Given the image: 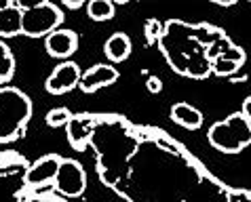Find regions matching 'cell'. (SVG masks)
<instances>
[{
    "instance_id": "cell-1",
    "label": "cell",
    "mask_w": 251,
    "mask_h": 202,
    "mask_svg": "<svg viewBox=\"0 0 251 202\" xmlns=\"http://www.w3.org/2000/svg\"><path fill=\"white\" fill-rule=\"evenodd\" d=\"M32 116V101L15 87L0 89V143H11L22 137Z\"/></svg>"
},
{
    "instance_id": "cell-2",
    "label": "cell",
    "mask_w": 251,
    "mask_h": 202,
    "mask_svg": "<svg viewBox=\"0 0 251 202\" xmlns=\"http://www.w3.org/2000/svg\"><path fill=\"white\" fill-rule=\"evenodd\" d=\"M209 143L224 154H239L251 145V122L243 114H230L209 129Z\"/></svg>"
},
{
    "instance_id": "cell-3",
    "label": "cell",
    "mask_w": 251,
    "mask_h": 202,
    "mask_svg": "<svg viewBox=\"0 0 251 202\" xmlns=\"http://www.w3.org/2000/svg\"><path fill=\"white\" fill-rule=\"evenodd\" d=\"M61 11L55 6L53 2H45L40 6L24 11L22 15V34L32 38L38 36H49L51 32L57 30V25L61 23Z\"/></svg>"
},
{
    "instance_id": "cell-4",
    "label": "cell",
    "mask_w": 251,
    "mask_h": 202,
    "mask_svg": "<svg viewBox=\"0 0 251 202\" xmlns=\"http://www.w3.org/2000/svg\"><path fill=\"white\" fill-rule=\"evenodd\" d=\"M53 185H55V190L59 194H64L66 198L82 196V194H85V187H87L85 169L80 166V162H76L72 158H61Z\"/></svg>"
},
{
    "instance_id": "cell-5",
    "label": "cell",
    "mask_w": 251,
    "mask_h": 202,
    "mask_svg": "<svg viewBox=\"0 0 251 202\" xmlns=\"http://www.w3.org/2000/svg\"><path fill=\"white\" fill-rule=\"evenodd\" d=\"M80 67L74 61H64L53 69V74L47 78V90L53 95H64L68 90H72L74 87H78L80 82Z\"/></svg>"
},
{
    "instance_id": "cell-6",
    "label": "cell",
    "mask_w": 251,
    "mask_h": 202,
    "mask_svg": "<svg viewBox=\"0 0 251 202\" xmlns=\"http://www.w3.org/2000/svg\"><path fill=\"white\" fill-rule=\"evenodd\" d=\"M61 158L57 154H47L43 158H38L32 166H27L25 171V183L30 187H43L47 183H53L55 175H57Z\"/></svg>"
},
{
    "instance_id": "cell-7",
    "label": "cell",
    "mask_w": 251,
    "mask_h": 202,
    "mask_svg": "<svg viewBox=\"0 0 251 202\" xmlns=\"http://www.w3.org/2000/svg\"><path fill=\"white\" fill-rule=\"evenodd\" d=\"M116 80H118L116 67L108 66V64H97L80 76L78 87H80V90H85V93H95L97 89L110 87V85H114Z\"/></svg>"
},
{
    "instance_id": "cell-8",
    "label": "cell",
    "mask_w": 251,
    "mask_h": 202,
    "mask_svg": "<svg viewBox=\"0 0 251 202\" xmlns=\"http://www.w3.org/2000/svg\"><path fill=\"white\" fill-rule=\"evenodd\" d=\"M76 46H78V38H76L72 30H55L45 40L47 53L51 57H59V59H68L70 55H74Z\"/></svg>"
},
{
    "instance_id": "cell-9",
    "label": "cell",
    "mask_w": 251,
    "mask_h": 202,
    "mask_svg": "<svg viewBox=\"0 0 251 202\" xmlns=\"http://www.w3.org/2000/svg\"><path fill=\"white\" fill-rule=\"evenodd\" d=\"M171 120L188 131H197L203 124V114L190 103H176L171 108Z\"/></svg>"
},
{
    "instance_id": "cell-10",
    "label": "cell",
    "mask_w": 251,
    "mask_h": 202,
    "mask_svg": "<svg viewBox=\"0 0 251 202\" xmlns=\"http://www.w3.org/2000/svg\"><path fill=\"white\" fill-rule=\"evenodd\" d=\"M103 53H106V57L110 61H114V64H121V61H125L131 55V40L127 34L123 32H116L112 34L106 45H103Z\"/></svg>"
},
{
    "instance_id": "cell-11",
    "label": "cell",
    "mask_w": 251,
    "mask_h": 202,
    "mask_svg": "<svg viewBox=\"0 0 251 202\" xmlns=\"http://www.w3.org/2000/svg\"><path fill=\"white\" fill-rule=\"evenodd\" d=\"M22 15H24V11L17 4L0 11V36L13 38L17 34H22Z\"/></svg>"
},
{
    "instance_id": "cell-12",
    "label": "cell",
    "mask_w": 251,
    "mask_h": 202,
    "mask_svg": "<svg viewBox=\"0 0 251 202\" xmlns=\"http://www.w3.org/2000/svg\"><path fill=\"white\" fill-rule=\"evenodd\" d=\"M87 15L93 22H108L114 17V2L112 0H89Z\"/></svg>"
},
{
    "instance_id": "cell-13",
    "label": "cell",
    "mask_w": 251,
    "mask_h": 202,
    "mask_svg": "<svg viewBox=\"0 0 251 202\" xmlns=\"http://www.w3.org/2000/svg\"><path fill=\"white\" fill-rule=\"evenodd\" d=\"M45 120L49 127H64V124L72 120V114H70V110H66V108H55L47 114Z\"/></svg>"
},
{
    "instance_id": "cell-14",
    "label": "cell",
    "mask_w": 251,
    "mask_h": 202,
    "mask_svg": "<svg viewBox=\"0 0 251 202\" xmlns=\"http://www.w3.org/2000/svg\"><path fill=\"white\" fill-rule=\"evenodd\" d=\"M13 72H15V59H13V55L0 57V85L9 82Z\"/></svg>"
},
{
    "instance_id": "cell-15",
    "label": "cell",
    "mask_w": 251,
    "mask_h": 202,
    "mask_svg": "<svg viewBox=\"0 0 251 202\" xmlns=\"http://www.w3.org/2000/svg\"><path fill=\"white\" fill-rule=\"evenodd\" d=\"M239 67L241 66H236L234 61H228V59H222V57L213 59V72L220 74V76H230V74H234Z\"/></svg>"
},
{
    "instance_id": "cell-16",
    "label": "cell",
    "mask_w": 251,
    "mask_h": 202,
    "mask_svg": "<svg viewBox=\"0 0 251 202\" xmlns=\"http://www.w3.org/2000/svg\"><path fill=\"white\" fill-rule=\"evenodd\" d=\"M222 59H228V61H234L236 66H243V61H245V51L239 46H234V45H230L224 53L220 55Z\"/></svg>"
},
{
    "instance_id": "cell-17",
    "label": "cell",
    "mask_w": 251,
    "mask_h": 202,
    "mask_svg": "<svg viewBox=\"0 0 251 202\" xmlns=\"http://www.w3.org/2000/svg\"><path fill=\"white\" fill-rule=\"evenodd\" d=\"M146 36H148V43H154L158 36V23L156 22H146Z\"/></svg>"
},
{
    "instance_id": "cell-18",
    "label": "cell",
    "mask_w": 251,
    "mask_h": 202,
    "mask_svg": "<svg viewBox=\"0 0 251 202\" xmlns=\"http://www.w3.org/2000/svg\"><path fill=\"white\" fill-rule=\"evenodd\" d=\"M49 2V0H15V4L19 6L22 11H27V9H34V6H40Z\"/></svg>"
},
{
    "instance_id": "cell-19",
    "label": "cell",
    "mask_w": 251,
    "mask_h": 202,
    "mask_svg": "<svg viewBox=\"0 0 251 202\" xmlns=\"http://www.w3.org/2000/svg\"><path fill=\"white\" fill-rule=\"evenodd\" d=\"M160 89H163L160 80L156 78V76H150V78H148V90H152V93H158Z\"/></svg>"
},
{
    "instance_id": "cell-20",
    "label": "cell",
    "mask_w": 251,
    "mask_h": 202,
    "mask_svg": "<svg viewBox=\"0 0 251 202\" xmlns=\"http://www.w3.org/2000/svg\"><path fill=\"white\" fill-rule=\"evenodd\" d=\"M243 116L247 118V120L251 122V97H247L245 99V103H243V112H241Z\"/></svg>"
},
{
    "instance_id": "cell-21",
    "label": "cell",
    "mask_w": 251,
    "mask_h": 202,
    "mask_svg": "<svg viewBox=\"0 0 251 202\" xmlns=\"http://www.w3.org/2000/svg\"><path fill=\"white\" fill-rule=\"evenodd\" d=\"M64 4L70 6V9H78V6L85 4V0H64Z\"/></svg>"
},
{
    "instance_id": "cell-22",
    "label": "cell",
    "mask_w": 251,
    "mask_h": 202,
    "mask_svg": "<svg viewBox=\"0 0 251 202\" xmlns=\"http://www.w3.org/2000/svg\"><path fill=\"white\" fill-rule=\"evenodd\" d=\"M15 4V0H0V11L2 9H9V6Z\"/></svg>"
},
{
    "instance_id": "cell-23",
    "label": "cell",
    "mask_w": 251,
    "mask_h": 202,
    "mask_svg": "<svg viewBox=\"0 0 251 202\" xmlns=\"http://www.w3.org/2000/svg\"><path fill=\"white\" fill-rule=\"evenodd\" d=\"M6 55H11V51H9V46H6L4 43H0V57H6Z\"/></svg>"
},
{
    "instance_id": "cell-24",
    "label": "cell",
    "mask_w": 251,
    "mask_h": 202,
    "mask_svg": "<svg viewBox=\"0 0 251 202\" xmlns=\"http://www.w3.org/2000/svg\"><path fill=\"white\" fill-rule=\"evenodd\" d=\"M211 2H218V4H222V6H228V4H234L236 0H211Z\"/></svg>"
},
{
    "instance_id": "cell-25",
    "label": "cell",
    "mask_w": 251,
    "mask_h": 202,
    "mask_svg": "<svg viewBox=\"0 0 251 202\" xmlns=\"http://www.w3.org/2000/svg\"><path fill=\"white\" fill-rule=\"evenodd\" d=\"M114 4H125V2H129V0H112Z\"/></svg>"
}]
</instances>
